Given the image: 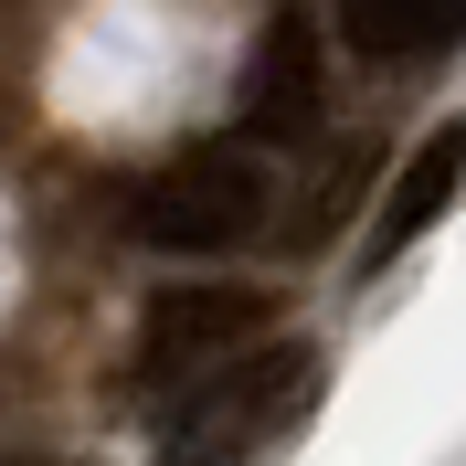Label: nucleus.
Masks as SVG:
<instances>
[{
    "label": "nucleus",
    "mask_w": 466,
    "mask_h": 466,
    "mask_svg": "<svg viewBox=\"0 0 466 466\" xmlns=\"http://www.w3.org/2000/svg\"><path fill=\"white\" fill-rule=\"evenodd\" d=\"M456 180H466V116H445V127H424V148H413L403 170H392V191H381L371 244H360V255H371V265H381V255H403L413 233L456 202Z\"/></svg>",
    "instance_id": "39448f33"
},
{
    "label": "nucleus",
    "mask_w": 466,
    "mask_h": 466,
    "mask_svg": "<svg viewBox=\"0 0 466 466\" xmlns=\"http://www.w3.org/2000/svg\"><path fill=\"white\" fill-rule=\"evenodd\" d=\"M0 466H75V456H22V445H11V456H0Z\"/></svg>",
    "instance_id": "0eeeda50"
},
{
    "label": "nucleus",
    "mask_w": 466,
    "mask_h": 466,
    "mask_svg": "<svg viewBox=\"0 0 466 466\" xmlns=\"http://www.w3.org/2000/svg\"><path fill=\"white\" fill-rule=\"evenodd\" d=\"M244 127L255 138H297V127H319V43L297 11H276L255 43V75H244Z\"/></svg>",
    "instance_id": "20e7f679"
},
{
    "label": "nucleus",
    "mask_w": 466,
    "mask_h": 466,
    "mask_svg": "<svg viewBox=\"0 0 466 466\" xmlns=\"http://www.w3.org/2000/svg\"><path fill=\"white\" fill-rule=\"evenodd\" d=\"M276 319L255 287H170L159 308H148V329H138V392H191V381H212V371H233L244 350H255V329Z\"/></svg>",
    "instance_id": "7ed1b4c3"
},
{
    "label": "nucleus",
    "mask_w": 466,
    "mask_h": 466,
    "mask_svg": "<svg viewBox=\"0 0 466 466\" xmlns=\"http://www.w3.org/2000/svg\"><path fill=\"white\" fill-rule=\"evenodd\" d=\"M265 202H276V180H265V159L244 138L191 148V159H170L138 191V244H159V255H233V244H255Z\"/></svg>",
    "instance_id": "f03ea898"
},
{
    "label": "nucleus",
    "mask_w": 466,
    "mask_h": 466,
    "mask_svg": "<svg viewBox=\"0 0 466 466\" xmlns=\"http://www.w3.org/2000/svg\"><path fill=\"white\" fill-rule=\"evenodd\" d=\"M339 32L371 64H403V54L456 43V32H466V0H339Z\"/></svg>",
    "instance_id": "423d86ee"
},
{
    "label": "nucleus",
    "mask_w": 466,
    "mask_h": 466,
    "mask_svg": "<svg viewBox=\"0 0 466 466\" xmlns=\"http://www.w3.org/2000/svg\"><path fill=\"white\" fill-rule=\"evenodd\" d=\"M319 392V360L308 350H244L233 371L191 381L159 435V466H255L265 445L297 424V403Z\"/></svg>",
    "instance_id": "f257e3e1"
}]
</instances>
